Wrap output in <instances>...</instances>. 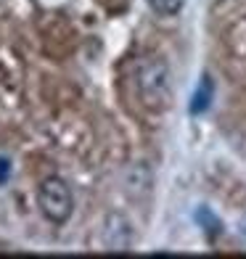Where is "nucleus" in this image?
I'll return each instance as SVG.
<instances>
[{
    "mask_svg": "<svg viewBox=\"0 0 246 259\" xmlns=\"http://www.w3.org/2000/svg\"><path fill=\"white\" fill-rule=\"evenodd\" d=\"M11 178V159L8 156H0V185Z\"/></svg>",
    "mask_w": 246,
    "mask_h": 259,
    "instance_id": "423d86ee",
    "label": "nucleus"
},
{
    "mask_svg": "<svg viewBox=\"0 0 246 259\" xmlns=\"http://www.w3.org/2000/svg\"><path fill=\"white\" fill-rule=\"evenodd\" d=\"M37 206L45 220L53 225H64L74 211V193L64 178H45L37 188Z\"/></svg>",
    "mask_w": 246,
    "mask_h": 259,
    "instance_id": "f03ea898",
    "label": "nucleus"
},
{
    "mask_svg": "<svg viewBox=\"0 0 246 259\" xmlns=\"http://www.w3.org/2000/svg\"><path fill=\"white\" fill-rule=\"evenodd\" d=\"M135 93L138 101L146 106L148 111H164L172 101V79H170V66L159 56H143L138 58L135 72Z\"/></svg>",
    "mask_w": 246,
    "mask_h": 259,
    "instance_id": "f257e3e1",
    "label": "nucleus"
},
{
    "mask_svg": "<svg viewBox=\"0 0 246 259\" xmlns=\"http://www.w3.org/2000/svg\"><path fill=\"white\" fill-rule=\"evenodd\" d=\"M103 243H106L109 251H130L133 230H130V222L122 214L106 217V222H103Z\"/></svg>",
    "mask_w": 246,
    "mask_h": 259,
    "instance_id": "7ed1b4c3",
    "label": "nucleus"
},
{
    "mask_svg": "<svg viewBox=\"0 0 246 259\" xmlns=\"http://www.w3.org/2000/svg\"><path fill=\"white\" fill-rule=\"evenodd\" d=\"M148 6L159 16H178L185 6V0H148Z\"/></svg>",
    "mask_w": 246,
    "mask_h": 259,
    "instance_id": "39448f33",
    "label": "nucleus"
},
{
    "mask_svg": "<svg viewBox=\"0 0 246 259\" xmlns=\"http://www.w3.org/2000/svg\"><path fill=\"white\" fill-rule=\"evenodd\" d=\"M212 96H215V85H212V79H209V77H204L201 85H198L196 93H193L191 114H204L209 109V103H212Z\"/></svg>",
    "mask_w": 246,
    "mask_h": 259,
    "instance_id": "20e7f679",
    "label": "nucleus"
}]
</instances>
